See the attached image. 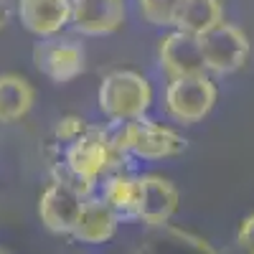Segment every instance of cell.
<instances>
[{"mask_svg":"<svg viewBox=\"0 0 254 254\" xmlns=\"http://www.w3.org/2000/svg\"><path fill=\"white\" fill-rule=\"evenodd\" d=\"M122 160L125 158L117 155L107 142L104 127L89 125V130L84 135L64 145L61 158L51 163V178L76 188L81 196H92L99 181L107 173L117 171Z\"/></svg>","mask_w":254,"mask_h":254,"instance_id":"1","label":"cell"},{"mask_svg":"<svg viewBox=\"0 0 254 254\" xmlns=\"http://www.w3.org/2000/svg\"><path fill=\"white\" fill-rule=\"evenodd\" d=\"M153 84L140 71L132 69H115L102 79L97 102L99 112L107 120H137L145 117L153 107Z\"/></svg>","mask_w":254,"mask_h":254,"instance_id":"2","label":"cell"},{"mask_svg":"<svg viewBox=\"0 0 254 254\" xmlns=\"http://www.w3.org/2000/svg\"><path fill=\"white\" fill-rule=\"evenodd\" d=\"M216 97H219V89L208 74H190V76L168 79L163 107L173 122L196 125L214 110Z\"/></svg>","mask_w":254,"mask_h":254,"instance_id":"3","label":"cell"},{"mask_svg":"<svg viewBox=\"0 0 254 254\" xmlns=\"http://www.w3.org/2000/svg\"><path fill=\"white\" fill-rule=\"evenodd\" d=\"M198 38H201L206 71H211V74H219V76L234 74L249 59V38L244 36L242 28L226 23V20L216 23L214 28H208Z\"/></svg>","mask_w":254,"mask_h":254,"instance_id":"4","label":"cell"},{"mask_svg":"<svg viewBox=\"0 0 254 254\" xmlns=\"http://www.w3.org/2000/svg\"><path fill=\"white\" fill-rule=\"evenodd\" d=\"M33 61L44 76H49L56 84H66L81 76L84 66H87V54H84L81 41L56 33L44 36L33 46Z\"/></svg>","mask_w":254,"mask_h":254,"instance_id":"5","label":"cell"},{"mask_svg":"<svg viewBox=\"0 0 254 254\" xmlns=\"http://www.w3.org/2000/svg\"><path fill=\"white\" fill-rule=\"evenodd\" d=\"M84 198L87 196H81L76 188H71L66 183H59V181H51L49 188L38 198L41 224H44L51 234L71 237V231L76 226V219L81 214Z\"/></svg>","mask_w":254,"mask_h":254,"instance_id":"6","label":"cell"},{"mask_svg":"<svg viewBox=\"0 0 254 254\" xmlns=\"http://www.w3.org/2000/svg\"><path fill=\"white\" fill-rule=\"evenodd\" d=\"M160 69L168 79L190 76V74H208L203 64L201 38L193 33H186L181 28H173L168 36H163L158 46Z\"/></svg>","mask_w":254,"mask_h":254,"instance_id":"7","label":"cell"},{"mask_svg":"<svg viewBox=\"0 0 254 254\" xmlns=\"http://www.w3.org/2000/svg\"><path fill=\"white\" fill-rule=\"evenodd\" d=\"M125 0H71V26L81 36H110L125 23Z\"/></svg>","mask_w":254,"mask_h":254,"instance_id":"8","label":"cell"},{"mask_svg":"<svg viewBox=\"0 0 254 254\" xmlns=\"http://www.w3.org/2000/svg\"><path fill=\"white\" fill-rule=\"evenodd\" d=\"M186 150V137L158 120L137 117V130L132 142V155L140 160H165L178 158Z\"/></svg>","mask_w":254,"mask_h":254,"instance_id":"9","label":"cell"},{"mask_svg":"<svg viewBox=\"0 0 254 254\" xmlns=\"http://www.w3.org/2000/svg\"><path fill=\"white\" fill-rule=\"evenodd\" d=\"M140 178H142V203H140L137 221H142L147 229H160L178 211V203H181L178 188L168 178L155 176V173H147Z\"/></svg>","mask_w":254,"mask_h":254,"instance_id":"10","label":"cell"},{"mask_svg":"<svg viewBox=\"0 0 254 254\" xmlns=\"http://www.w3.org/2000/svg\"><path fill=\"white\" fill-rule=\"evenodd\" d=\"M18 15L33 36H56L71 26V0H18Z\"/></svg>","mask_w":254,"mask_h":254,"instance_id":"11","label":"cell"},{"mask_svg":"<svg viewBox=\"0 0 254 254\" xmlns=\"http://www.w3.org/2000/svg\"><path fill=\"white\" fill-rule=\"evenodd\" d=\"M120 216L102 201V196H87L81 206V214L76 219V226L71 231V237L81 244H107L115 239Z\"/></svg>","mask_w":254,"mask_h":254,"instance_id":"12","label":"cell"},{"mask_svg":"<svg viewBox=\"0 0 254 254\" xmlns=\"http://www.w3.org/2000/svg\"><path fill=\"white\" fill-rule=\"evenodd\" d=\"M99 196L120 219H137L142 203V178L132 173L112 171L99 181Z\"/></svg>","mask_w":254,"mask_h":254,"instance_id":"13","label":"cell"},{"mask_svg":"<svg viewBox=\"0 0 254 254\" xmlns=\"http://www.w3.org/2000/svg\"><path fill=\"white\" fill-rule=\"evenodd\" d=\"M36 92L28 79L18 74H0V122L10 125L23 120L33 107Z\"/></svg>","mask_w":254,"mask_h":254,"instance_id":"14","label":"cell"},{"mask_svg":"<svg viewBox=\"0 0 254 254\" xmlns=\"http://www.w3.org/2000/svg\"><path fill=\"white\" fill-rule=\"evenodd\" d=\"M224 20V5L221 0H183L178 8V18L176 26L186 33L201 36L208 28H214L216 23Z\"/></svg>","mask_w":254,"mask_h":254,"instance_id":"15","label":"cell"},{"mask_svg":"<svg viewBox=\"0 0 254 254\" xmlns=\"http://www.w3.org/2000/svg\"><path fill=\"white\" fill-rule=\"evenodd\" d=\"M181 3L183 0H137V10L145 23L155 28H173Z\"/></svg>","mask_w":254,"mask_h":254,"instance_id":"16","label":"cell"},{"mask_svg":"<svg viewBox=\"0 0 254 254\" xmlns=\"http://www.w3.org/2000/svg\"><path fill=\"white\" fill-rule=\"evenodd\" d=\"M87 130H89V122L84 117L66 115V117L56 120V125H54V142L56 145H69V142H74L79 135H84Z\"/></svg>","mask_w":254,"mask_h":254,"instance_id":"17","label":"cell"},{"mask_svg":"<svg viewBox=\"0 0 254 254\" xmlns=\"http://www.w3.org/2000/svg\"><path fill=\"white\" fill-rule=\"evenodd\" d=\"M158 231H163L165 237H171L176 244H183V247H190V249H196V252H214V247H211L206 239L196 237V234H190V231L181 229V226H171V221H168L165 226H160Z\"/></svg>","mask_w":254,"mask_h":254,"instance_id":"18","label":"cell"},{"mask_svg":"<svg viewBox=\"0 0 254 254\" xmlns=\"http://www.w3.org/2000/svg\"><path fill=\"white\" fill-rule=\"evenodd\" d=\"M237 244H239L244 252H252V254H254V214H249V216L239 224Z\"/></svg>","mask_w":254,"mask_h":254,"instance_id":"19","label":"cell"},{"mask_svg":"<svg viewBox=\"0 0 254 254\" xmlns=\"http://www.w3.org/2000/svg\"><path fill=\"white\" fill-rule=\"evenodd\" d=\"M10 20V3L8 0H0V28H5Z\"/></svg>","mask_w":254,"mask_h":254,"instance_id":"20","label":"cell"}]
</instances>
